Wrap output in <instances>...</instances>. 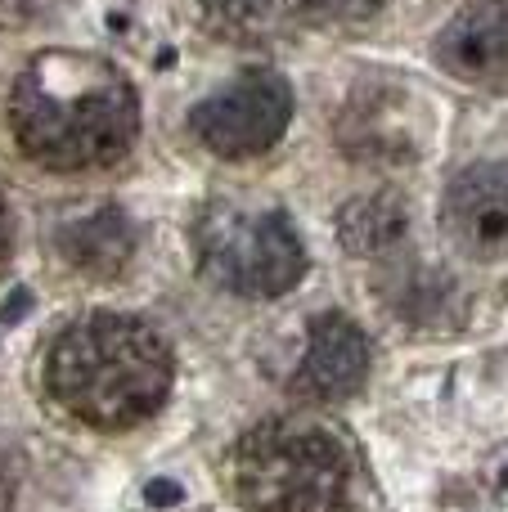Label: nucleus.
<instances>
[{
  "mask_svg": "<svg viewBox=\"0 0 508 512\" xmlns=\"http://www.w3.org/2000/svg\"><path fill=\"white\" fill-rule=\"evenodd\" d=\"M230 486L248 512H351L356 472L333 432L266 418L230 450Z\"/></svg>",
  "mask_w": 508,
  "mask_h": 512,
  "instance_id": "3",
  "label": "nucleus"
},
{
  "mask_svg": "<svg viewBox=\"0 0 508 512\" xmlns=\"http://www.w3.org/2000/svg\"><path fill=\"white\" fill-rule=\"evenodd\" d=\"M369 378V342L347 315L329 310L311 324V342L293 373V396L306 405H338Z\"/></svg>",
  "mask_w": 508,
  "mask_h": 512,
  "instance_id": "7",
  "label": "nucleus"
},
{
  "mask_svg": "<svg viewBox=\"0 0 508 512\" xmlns=\"http://www.w3.org/2000/svg\"><path fill=\"white\" fill-rule=\"evenodd\" d=\"M27 301H32L27 292H14V297L5 301V324H18V319L27 315Z\"/></svg>",
  "mask_w": 508,
  "mask_h": 512,
  "instance_id": "16",
  "label": "nucleus"
},
{
  "mask_svg": "<svg viewBox=\"0 0 508 512\" xmlns=\"http://www.w3.org/2000/svg\"><path fill=\"white\" fill-rule=\"evenodd\" d=\"M45 391L77 423L117 432L167 400L171 351L158 328L135 315L95 310L63 328L45 351Z\"/></svg>",
  "mask_w": 508,
  "mask_h": 512,
  "instance_id": "2",
  "label": "nucleus"
},
{
  "mask_svg": "<svg viewBox=\"0 0 508 512\" xmlns=\"http://www.w3.org/2000/svg\"><path fill=\"white\" fill-rule=\"evenodd\" d=\"M387 0H288V9L315 23H369L374 14H383Z\"/></svg>",
  "mask_w": 508,
  "mask_h": 512,
  "instance_id": "13",
  "label": "nucleus"
},
{
  "mask_svg": "<svg viewBox=\"0 0 508 512\" xmlns=\"http://www.w3.org/2000/svg\"><path fill=\"white\" fill-rule=\"evenodd\" d=\"M59 252L72 270L90 274V279H113L135 252V230L122 216V207L104 203L86 216H72L59 230Z\"/></svg>",
  "mask_w": 508,
  "mask_h": 512,
  "instance_id": "10",
  "label": "nucleus"
},
{
  "mask_svg": "<svg viewBox=\"0 0 508 512\" xmlns=\"http://www.w3.org/2000/svg\"><path fill=\"white\" fill-rule=\"evenodd\" d=\"M9 248H14V225H9V207L0 198V265L9 261Z\"/></svg>",
  "mask_w": 508,
  "mask_h": 512,
  "instance_id": "14",
  "label": "nucleus"
},
{
  "mask_svg": "<svg viewBox=\"0 0 508 512\" xmlns=\"http://www.w3.org/2000/svg\"><path fill=\"white\" fill-rule=\"evenodd\" d=\"M18 149L50 171H95L126 158L140 135L131 81L95 54H36L9 90Z\"/></svg>",
  "mask_w": 508,
  "mask_h": 512,
  "instance_id": "1",
  "label": "nucleus"
},
{
  "mask_svg": "<svg viewBox=\"0 0 508 512\" xmlns=\"http://www.w3.org/2000/svg\"><path fill=\"white\" fill-rule=\"evenodd\" d=\"M0 512H5V477H0Z\"/></svg>",
  "mask_w": 508,
  "mask_h": 512,
  "instance_id": "17",
  "label": "nucleus"
},
{
  "mask_svg": "<svg viewBox=\"0 0 508 512\" xmlns=\"http://www.w3.org/2000/svg\"><path fill=\"white\" fill-rule=\"evenodd\" d=\"M293 117V90L275 72H248L225 90L207 95L189 113L194 135L221 158H257L275 149Z\"/></svg>",
  "mask_w": 508,
  "mask_h": 512,
  "instance_id": "5",
  "label": "nucleus"
},
{
  "mask_svg": "<svg viewBox=\"0 0 508 512\" xmlns=\"http://www.w3.org/2000/svg\"><path fill=\"white\" fill-rule=\"evenodd\" d=\"M203 23L225 41H261L288 14V0H198Z\"/></svg>",
  "mask_w": 508,
  "mask_h": 512,
  "instance_id": "12",
  "label": "nucleus"
},
{
  "mask_svg": "<svg viewBox=\"0 0 508 512\" xmlns=\"http://www.w3.org/2000/svg\"><path fill=\"white\" fill-rule=\"evenodd\" d=\"M149 499H153V504H176V499H180V486H171V481H153V486H149Z\"/></svg>",
  "mask_w": 508,
  "mask_h": 512,
  "instance_id": "15",
  "label": "nucleus"
},
{
  "mask_svg": "<svg viewBox=\"0 0 508 512\" xmlns=\"http://www.w3.org/2000/svg\"><path fill=\"white\" fill-rule=\"evenodd\" d=\"M198 265L212 283L239 297H279L306 270V252L284 212H252L239 203H212L194 225Z\"/></svg>",
  "mask_w": 508,
  "mask_h": 512,
  "instance_id": "4",
  "label": "nucleus"
},
{
  "mask_svg": "<svg viewBox=\"0 0 508 512\" xmlns=\"http://www.w3.org/2000/svg\"><path fill=\"white\" fill-rule=\"evenodd\" d=\"M338 140L360 162H405L419 153V117L401 90H360L338 117Z\"/></svg>",
  "mask_w": 508,
  "mask_h": 512,
  "instance_id": "8",
  "label": "nucleus"
},
{
  "mask_svg": "<svg viewBox=\"0 0 508 512\" xmlns=\"http://www.w3.org/2000/svg\"><path fill=\"white\" fill-rule=\"evenodd\" d=\"M441 230L468 261H504L508 256V167L473 162L446 185Z\"/></svg>",
  "mask_w": 508,
  "mask_h": 512,
  "instance_id": "6",
  "label": "nucleus"
},
{
  "mask_svg": "<svg viewBox=\"0 0 508 512\" xmlns=\"http://www.w3.org/2000/svg\"><path fill=\"white\" fill-rule=\"evenodd\" d=\"M405 234H410V207L392 189L351 198L338 212V239L356 256H387L392 248H401Z\"/></svg>",
  "mask_w": 508,
  "mask_h": 512,
  "instance_id": "11",
  "label": "nucleus"
},
{
  "mask_svg": "<svg viewBox=\"0 0 508 512\" xmlns=\"http://www.w3.org/2000/svg\"><path fill=\"white\" fill-rule=\"evenodd\" d=\"M437 63L459 81H504L508 77V5L504 0H468L455 9L437 36Z\"/></svg>",
  "mask_w": 508,
  "mask_h": 512,
  "instance_id": "9",
  "label": "nucleus"
}]
</instances>
